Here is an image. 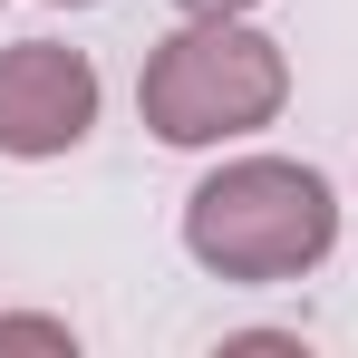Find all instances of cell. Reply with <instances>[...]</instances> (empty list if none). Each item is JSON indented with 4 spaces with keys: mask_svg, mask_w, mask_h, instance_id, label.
I'll return each mask as SVG.
<instances>
[{
    "mask_svg": "<svg viewBox=\"0 0 358 358\" xmlns=\"http://www.w3.org/2000/svg\"><path fill=\"white\" fill-rule=\"evenodd\" d=\"M329 242H339V203L291 155H233V165H213L184 194V252L213 281H242V291L320 271Z\"/></svg>",
    "mask_w": 358,
    "mask_h": 358,
    "instance_id": "6da1fadb",
    "label": "cell"
},
{
    "mask_svg": "<svg viewBox=\"0 0 358 358\" xmlns=\"http://www.w3.org/2000/svg\"><path fill=\"white\" fill-rule=\"evenodd\" d=\"M281 97H291L281 39L242 20H184L175 39L145 49V78H136V117L165 145H233L281 117Z\"/></svg>",
    "mask_w": 358,
    "mask_h": 358,
    "instance_id": "7a4b0ae2",
    "label": "cell"
},
{
    "mask_svg": "<svg viewBox=\"0 0 358 358\" xmlns=\"http://www.w3.org/2000/svg\"><path fill=\"white\" fill-rule=\"evenodd\" d=\"M87 126H97V68H87V49H59V39L0 49V155L39 165V155L87 145Z\"/></svg>",
    "mask_w": 358,
    "mask_h": 358,
    "instance_id": "3957f363",
    "label": "cell"
},
{
    "mask_svg": "<svg viewBox=\"0 0 358 358\" xmlns=\"http://www.w3.org/2000/svg\"><path fill=\"white\" fill-rule=\"evenodd\" d=\"M0 349H78L68 320H0Z\"/></svg>",
    "mask_w": 358,
    "mask_h": 358,
    "instance_id": "277c9868",
    "label": "cell"
},
{
    "mask_svg": "<svg viewBox=\"0 0 358 358\" xmlns=\"http://www.w3.org/2000/svg\"><path fill=\"white\" fill-rule=\"evenodd\" d=\"M184 20H242V10H252V0H175Z\"/></svg>",
    "mask_w": 358,
    "mask_h": 358,
    "instance_id": "5b68a950",
    "label": "cell"
},
{
    "mask_svg": "<svg viewBox=\"0 0 358 358\" xmlns=\"http://www.w3.org/2000/svg\"><path fill=\"white\" fill-rule=\"evenodd\" d=\"M49 10H87V0H49Z\"/></svg>",
    "mask_w": 358,
    "mask_h": 358,
    "instance_id": "8992f818",
    "label": "cell"
}]
</instances>
